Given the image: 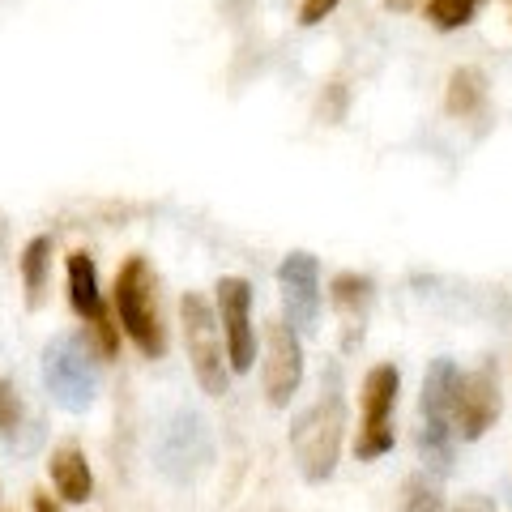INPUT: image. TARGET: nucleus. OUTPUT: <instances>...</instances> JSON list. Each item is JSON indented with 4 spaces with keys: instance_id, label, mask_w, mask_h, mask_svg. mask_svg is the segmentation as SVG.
Returning <instances> with one entry per match:
<instances>
[{
    "instance_id": "0eeeda50",
    "label": "nucleus",
    "mask_w": 512,
    "mask_h": 512,
    "mask_svg": "<svg viewBox=\"0 0 512 512\" xmlns=\"http://www.w3.org/2000/svg\"><path fill=\"white\" fill-rule=\"evenodd\" d=\"M397 389H402V372L393 363H376L372 372L363 376V423H359V440L355 453L359 461H376L393 448L397 431H393V406H397Z\"/></svg>"
},
{
    "instance_id": "ddd939ff",
    "label": "nucleus",
    "mask_w": 512,
    "mask_h": 512,
    "mask_svg": "<svg viewBox=\"0 0 512 512\" xmlns=\"http://www.w3.org/2000/svg\"><path fill=\"white\" fill-rule=\"evenodd\" d=\"M372 299H376V286H372V278H367V274H355V269H342V274H333L329 303L342 316L346 346H355V338H363V325H367V312H372Z\"/></svg>"
},
{
    "instance_id": "f257e3e1",
    "label": "nucleus",
    "mask_w": 512,
    "mask_h": 512,
    "mask_svg": "<svg viewBox=\"0 0 512 512\" xmlns=\"http://www.w3.org/2000/svg\"><path fill=\"white\" fill-rule=\"evenodd\" d=\"M342 436H346V397L338 376H329V389H320V397L295 419L291 427V453L299 474L312 487L329 483L342 457Z\"/></svg>"
},
{
    "instance_id": "4468645a",
    "label": "nucleus",
    "mask_w": 512,
    "mask_h": 512,
    "mask_svg": "<svg viewBox=\"0 0 512 512\" xmlns=\"http://www.w3.org/2000/svg\"><path fill=\"white\" fill-rule=\"evenodd\" d=\"M47 474H52V487H56V495L64 504L94 500V470H90L86 453L73 440L52 448V457H47Z\"/></svg>"
},
{
    "instance_id": "f8f14e48",
    "label": "nucleus",
    "mask_w": 512,
    "mask_h": 512,
    "mask_svg": "<svg viewBox=\"0 0 512 512\" xmlns=\"http://www.w3.org/2000/svg\"><path fill=\"white\" fill-rule=\"evenodd\" d=\"M158 461H163V470L171 478H188V474H197L205 461H210V431H205L201 414L180 410L163 427V440H158Z\"/></svg>"
},
{
    "instance_id": "7ed1b4c3",
    "label": "nucleus",
    "mask_w": 512,
    "mask_h": 512,
    "mask_svg": "<svg viewBox=\"0 0 512 512\" xmlns=\"http://www.w3.org/2000/svg\"><path fill=\"white\" fill-rule=\"evenodd\" d=\"M43 384L56 397V406L73 414H82L94 402V393H99V359H94V346L82 333L52 338V346L43 350Z\"/></svg>"
},
{
    "instance_id": "9b49d317",
    "label": "nucleus",
    "mask_w": 512,
    "mask_h": 512,
    "mask_svg": "<svg viewBox=\"0 0 512 512\" xmlns=\"http://www.w3.org/2000/svg\"><path fill=\"white\" fill-rule=\"evenodd\" d=\"M278 286H282V303H286V325L295 333L316 329L320 320V261L312 252H286V261L278 265Z\"/></svg>"
},
{
    "instance_id": "dca6fc26",
    "label": "nucleus",
    "mask_w": 512,
    "mask_h": 512,
    "mask_svg": "<svg viewBox=\"0 0 512 512\" xmlns=\"http://www.w3.org/2000/svg\"><path fill=\"white\" fill-rule=\"evenodd\" d=\"M18 274L26 286V303L39 308L43 291H47V278H52V235H35L18 256Z\"/></svg>"
},
{
    "instance_id": "aec40b11",
    "label": "nucleus",
    "mask_w": 512,
    "mask_h": 512,
    "mask_svg": "<svg viewBox=\"0 0 512 512\" xmlns=\"http://www.w3.org/2000/svg\"><path fill=\"white\" fill-rule=\"evenodd\" d=\"M346 103H350L346 82H329L325 94H320V103H316V116L325 120V124H338V120L346 116Z\"/></svg>"
},
{
    "instance_id": "9d476101",
    "label": "nucleus",
    "mask_w": 512,
    "mask_h": 512,
    "mask_svg": "<svg viewBox=\"0 0 512 512\" xmlns=\"http://www.w3.org/2000/svg\"><path fill=\"white\" fill-rule=\"evenodd\" d=\"M265 397L269 406H291V397L303 384V342L286 320H269L265 325V363H261Z\"/></svg>"
},
{
    "instance_id": "39448f33",
    "label": "nucleus",
    "mask_w": 512,
    "mask_h": 512,
    "mask_svg": "<svg viewBox=\"0 0 512 512\" xmlns=\"http://www.w3.org/2000/svg\"><path fill=\"white\" fill-rule=\"evenodd\" d=\"M64 282H69V308L90 329L94 355H99V359H116L120 355V325L107 316L103 286H99V265H94V256L82 252V248H73L69 256H64Z\"/></svg>"
},
{
    "instance_id": "393cba45",
    "label": "nucleus",
    "mask_w": 512,
    "mask_h": 512,
    "mask_svg": "<svg viewBox=\"0 0 512 512\" xmlns=\"http://www.w3.org/2000/svg\"><path fill=\"white\" fill-rule=\"evenodd\" d=\"M508 18H512V0H508Z\"/></svg>"
},
{
    "instance_id": "a211bd4d",
    "label": "nucleus",
    "mask_w": 512,
    "mask_h": 512,
    "mask_svg": "<svg viewBox=\"0 0 512 512\" xmlns=\"http://www.w3.org/2000/svg\"><path fill=\"white\" fill-rule=\"evenodd\" d=\"M483 0H423V13L436 30H461L478 18Z\"/></svg>"
},
{
    "instance_id": "412c9836",
    "label": "nucleus",
    "mask_w": 512,
    "mask_h": 512,
    "mask_svg": "<svg viewBox=\"0 0 512 512\" xmlns=\"http://www.w3.org/2000/svg\"><path fill=\"white\" fill-rule=\"evenodd\" d=\"M342 0H299V26H320Z\"/></svg>"
},
{
    "instance_id": "20e7f679",
    "label": "nucleus",
    "mask_w": 512,
    "mask_h": 512,
    "mask_svg": "<svg viewBox=\"0 0 512 512\" xmlns=\"http://www.w3.org/2000/svg\"><path fill=\"white\" fill-rule=\"evenodd\" d=\"M180 320H184V346H188V363L197 376L201 393L222 397L231 389V367H227V350H222V329L218 316L210 308V299L188 291L180 299Z\"/></svg>"
},
{
    "instance_id": "423d86ee",
    "label": "nucleus",
    "mask_w": 512,
    "mask_h": 512,
    "mask_svg": "<svg viewBox=\"0 0 512 512\" xmlns=\"http://www.w3.org/2000/svg\"><path fill=\"white\" fill-rule=\"evenodd\" d=\"M457 363L453 359H436L423 376V457L436 466L440 474L453 466V389H457Z\"/></svg>"
},
{
    "instance_id": "4be33fe9",
    "label": "nucleus",
    "mask_w": 512,
    "mask_h": 512,
    "mask_svg": "<svg viewBox=\"0 0 512 512\" xmlns=\"http://www.w3.org/2000/svg\"><path fill=\"white\" fill-rule=\"evenodd\" d=\"M453 512H495V504L487 500V495H461V504Z\"/></svg>"
},
{
    "instance_id": "b1692460",
    "label": "nucleus",
    "mask_w": 512,
    "mask_h": 512,
    "mask_svg": "<svg viewBox=\"0 0 512 512\" xmlns=\"http://www.w3.org/2000/svg\"><path fill=\"white\" fill-rule=\"evenodd\" d=\"M384 5H389L393 13H410L414 5H419V0H384Z\"/></svg>"
},
{
    "instance_id": "2eb2a0df",
    "label": "nucleus",
    "mask_w": 512,
    "mask_h": 512,
    "mask_svg": "<svg viewBox=\"0 0 512 512\" xmlns=\"http://www.w3.org/2000/svg\"><path fill=\"white\" fill-rule=\"evenodd\" d=\"M491 103V86L487 73L478 64H461L448 73V90H444V111L453 120H483Z\"/></svg>"
},
{
    "instance_id": "6ab92c4d",
    "label": "nucleus",
    "mask_w": 512,
    "mask_h": 512,
    "mask_svg": "<svg viewBox=\"0 0 512 512\" xmlns=\"http://www.w3.org/2000/svg\"><path fill=\"white\" fill-rule=\"evenodd\" d=\"M22 397H18V384L13 380H0V436H18L22 431Z\"/></svg>"
},
{
    "instance_id": "6e6552de",
    "label": "nucleus",
    "mask_w": 512,
    "mask_h": 512,
    "mask_svg": "<svg viewBox=\"0 0 512 512\" xmlns=\"http://www.w3.org/2000/svg\"><path fill=\"white\" fill-rule=\"evenodd\" d=\"M218 320H222V350L231 372H252L256 363V325H252V282L248 278H218Z\"/></svg>"
},
{
    "instance_id": "5701e85b",
    "label": "nucleus",
    "mask_w": 512,
    "mask_h": 512,
    "mask_svg": "<svg viewBox=\"0 0 512 512\" xmlns=\"http://www.w3.org/2000/svg\"><path fill=\"white\" fill-rule=\"evenodd\" d=\"M30 512H64V504L52 500L47 491H35V495H30Z\"/></svg>"
},
{
    "instance_id": "1a4fd4ad",
    "label": "nucleus",
    "mask_w": 512,
    "mask_h": 512,
    "mask_svg": "<svg viewBox=\"0 0 512 512\" xmlns=\"http://www.w3.org/2000/svg\"><path fill=\"white\" fill-rule=\"evenodd\" d=\"M500 419V380L491 367L457 376L453 389V436L457 440H483Z\"/></svg>"
},
{
    "instance_id": "f03ea898",
    "label": "nucleus",
    "mask_w": 512,
    "mask_h": 512,
    "mask_svg": "<svg viewBox=\"0 0 512 512\" xmlns=\"http://www.w3.org/2000/svg\"><path fill=\"white\" fill-rule=\"evenodd\" d=\"M111 303H116V320H120L124 338L146 359H163L167 355V320H163V308H158V278H154L146 256H128L120 265Z\"/></svg>"
},
{
    "instance_id": "f3484780",
    "label": "nucleus",
    "mask_w": 512,
    "mask_h": 512,
    "mask_svg": "<svg viewBox=\"0 0 512 512\" xmlns=\"http://www.w3.org/2000/svg\"><path fill=\"white\" fill-rule=\"evenodd\" d=\"M397 512H444V491L436 478L427 474H410L397 495Z\"/></svg>"
}]
</instances>
